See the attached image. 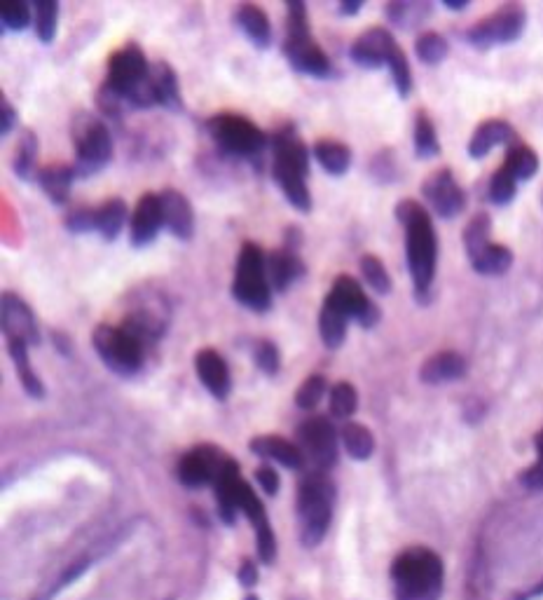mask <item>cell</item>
I'll return each mask as SVG.
<instances>
[{
	"mask_svg": "<svg viewBox=\"0 0 543 600\" xmlns=\"http://www.w3.org/2000/svg\"><path fill=\"white\" fill-rule=\"evenodd\" d=\"M396 218L405 228V254H408V268L415 282L417 296L429 291L436 275L438 261V237L433 230L431 216L422 204L415 200H403L396 207Z\"/></svg>",
	"mask_w": 543,
	"mask_h": 600,
	"instance_id": "1",
	"label": "cell"
},
{
	"mask_svg": "<svg viewBox=\"0 0 543 600\" xmlns=\"http://www.w3.org/2000/svg\"><path fill=\"white\" fill-rule=\"evenodd\" d=\"M396 600H438L443 591V563L431 549H408L391 565Z\"/></svg>",
	"mask_w": 543,
	"mask_h": 600,
	"instance_id": "2",
	"label": "cell"
},
{
	"mask_svg": "<svg viewBox=\"0 0 543 600\" xmlns=\"http://www.w3.org/2000/svg\"><path fill=\"white\" fill-rule=\"evenodd\" d=\"M103 85L111 87L122 101H127L134 108L157 106L153 83H150V64L136 43H127L118 52H113Z\"/></svg>",
	"mask_w": 543,
	"mask_h": 600,
	"instance_id": "3",
	"label": "cell"
},
{
	"mask_svg": "<svg viewBox=\"0 0 543 600\" xmlns=\"http://www.w3.org/2000/svg\"><path fill=\"white\" fill-rule=\"evenodd\" d=\"M335 486L326 472H312L298 486V521L300 540L305 547H316L328 533L333 518Z\"/></svg>",
	"mask_w": 543,
	"mask_h": 600,
	"instance_id": "4",
	"label": "cell"
},
{
	"mask_svg": "<svg viewBox=\"0 0 543 600\" xmlns=\"http://www.w3.org/2000/svg\"><path fill=\"white\" fill-rule=\"evenodd\" d=\"M71 136L75 146V176L99 172L113 158V136L106 122L94 113H78L73 118Z\"/></svg>",
	"mask_w": 543,
	"mask_h": 600,
	"instance_id": "5",
	"label": "cell"
},
{
	"mask_svg": "<svg viewBox=\"0 0 543 600\" xmlns=\"http://www.w3.org/2000/svg\"><path fill=\"white\" fill-rule=\"evenodd\" d=\"M232 296L239 305L253 312H267L272 305V286L267 277V256L253 242H244L237 258Z\"/></svg>",
	"mask_w": 543,
	"mask_h": 600,
	"instance_id": "6",
	"label": "cell"
},
{
	"mask_svg": "<svg viewBox=\"0 0 543 600\" xmlns=\"http://www.w3.org/2000/svg\"><path fill=\"white\" fill-rule=\"evenodd\" d=\"M211 139L223 153L235 158H256L267 148V136L256 122L237 113H218L206 122Z\"/></svg>",
	"mask_w": 543,
	"mask_h": 600,
	"instance_id": "7",
	"label": "cell"
},
{
	"mask_svg": "<svg viewBox=\"0 0 543 600\" xmlns=\"http://www.w3.org/2000/svg\"><path fill=\"white\" fill-rule=\"evenodd\" d=\"M92 345L103 364L118 375H134L143 366V347L125 326L99 324L92 331Z\"/></svg>",
	"mask_w": 543,
	"mask_h": 600,
	"instance_id": "8",
	"label": "cell"
},
{
	"mask_svg": "<svg viewBox=\"0 0 543 600\" xmlns=\"http://www.w3.org/2000/svg\"><path fill=\"white\" fill-rule=\"evenodd\" d=\"M235 462L237 460L230 458L223 448L202 443V446H195L183 455L176 474L185 488L213 486Z\"/></svg>",
	"mask_w": 543,
	"mask_h": 600,
	"instance_id": "9",
	"label": "cell"
},
{
	"mask_svg": "<svg viewBox=\"0 0 543 600\" xmlns=\"http://www.w3.org/2000/svg\"><path fill=\"white\" fill-rule=\"evenodd\" d=\"M300 450L316 465V472H326L338 462V432L326 415H309L298 427Z\"/></svg>",
	"mask_w": 543,
	"mask_h": 600,
	"instance_id": "10",
	"label": "cell"
},
{
	"mask_svg": "<svg viewBox=\"0 0 543 600\" xmlns=\"http://www.w3.org/2000/svg\"><path fill=\"white\" fill-rule=\"evenodd\" d=\"M522 26H525V10L522 5H504L490 17L480 19V22L469 31V43L476 47H492L501 43H511L520 36Z\"/></svg>",
	"mask_w": 543,
	"mask_h": 600,
	"instance_id": "11",
	"label": "cell"
},
{
	"mask_svg": "<svg viewBox=\"0 0 543 600\" xmlns=\"http://www.w3.org/2000/svg\"><path fill=\"white\" fill-rule=\"evenodd\" d=\"M0 324H3V333L8 340H22L26 345L40 343L36 315H33L26 300L19 298L17 293H3V300H0Z\"/></svg>",
	"mask_w": 543,
	"mask_h": 600,
	"instance_id": "12",
	"label": "cell"
},
{
	"mask_svg": "<svg viewBox=\"0 0 543 600\" xmlns=\"http://www.w3.org/2000/svg\"><path fill=\"white\" fill-rule=\"evenodd\" d=\"M422 193L426 202L431 204L433 211L443 218L457 216L464 209V190L459 188L450 169H438L429 179L422 183Z\"/></svg>",
	"mask_w": 543,
	"mask_h": 600,
	"instance_id": "13",
	"label": "cell"
},
{
	"mask_svg": "<svg viewBox=\"0 0 543 600\" xmlns=\"http://www.w3.org/2000/svg\"><path fill=\"white\" fill-rule=\"evenodd\" d=\"M284 57L291 64L293 71L302 75H312V78H328L331 75V61L326 52L309 36H295L284 40Z\"/></svg>",
	"mask_w": 543,
	"mask_h": 600,
	"instance_id": "14",
	"label": "cell"
},
{
	"mask_svg": "<svg viewBox=\"0 0 543 600\" xmlns=\"http://www.w3.org/2000/svg\"><path fill=\"white\" fill-rule=\"evenodd\" d=\"M195 371L199 383H202L213 399L225 401L232 392V375L228 361L221 357L213 347H204L195 354Z\"/></svg>",
	"mask_w": 543,
	"mask_h": 600,
	"instance_id": "15",
	"label": "cell"
},
{
	"mask_svg": "<svg viewBox=\"0 0 543 600\" xmlns=\"http://www.w3.org/2000/svg\"><path fill=\"white\" fill-rule=\"evenodd\" d=\"M272 150H274V165L272 169H286V172H295L307 176L309 174V153L307 143L300 139L298 132L293 127H284L272 136Z\"/></svg>",
	"mask_w": 543,
	"mask_h": 600,
	"instance_id": "16",
	"label": "cell"
},
{
	"mask_svg": "<svg viewBox=\"0 0 543 600\" xmlns=\"http://www.w3.org/2000/svg\"><path fill=\"white\" fill-rule=\"evenodd\" d=\"M396 45L398 43L387 29L373 26V29L361 33V36L354 40L352 50H349V57H352L354 64H359L361 68H380V66H387L389 54L394 52Z\"/></svg>",
	"mask_w": 543,
	"mask_h": 600,
	"instance_id": "17",
	"label": "cell"
},
{
	"mask_svg": "<svg viewBox=\"0 0 543 600\" xmlns=\"http://www.w3.org/2000/svg\"><path fill=\"white\" fill-rule=\"evenodd\" d=\"M162 225L164 218L160 195H141L132 214V223H129V240H132L134 247H146V244L155 240L157 233L162 230Z\"/></svg>",
	"mask_w": 543,
	"mask_h": 600,
	"instance_id": "18",
	"label": "cell"
},
{
	"mask_svg": "<svg viewBox=\"0 0 543 600\" xmlns=\"http://www.w3.org/2000/svg\"><path fill=\"white\" fill-rule=\"evenodd\" d=\"M160 204L164 228L178 240H192V235H195V211H192L188 197L174 188H164L160 193Z\"/></svg>",
	"mask_w": 543,
	"mask_h": 600,
	"instance_id": "19",
	"label": "cell"
},
{
	"mask_svg": "<svg viewBox=\"0 0 543 600\" xmlns=\"http://www.w3.org/2000/svg\"><path fill=\"white\" fill-rule=\"evenodd\" d=\"M249 450L253 455H258V458L272 460L286 469H295V472L305 467V462H307L305 455H302L300 446H295V443H291L288 439H284V436H277V434L253 436V439L249 441Z\"/></svg>",
	"mask_w": 543,
	"mask_h": 600,
	"instance_id": "20",
	"label": "cell"
},
{
	"mask_svg": "<svg viewBox=\"0 0 543 600\" xmlns=\"http://www.w3.org/2000/svg\"><path fill=\"white\" fill-rule=\"evenodd\" d=\"M326 298L331 300V303L338 305V308L345 312L347 317L356 319V322H359V319L366 315V310L370 308V305H373V300L363 293L361 284L349 275H340L338 279H335L333 289Z\"/></svg>",
	"mask_w": 543,
	"mask_h": 600,
	"instance_id": "21",
	"label": "cell"
},
{
	"mask_svg": "<svg viewBox=\"0 0 543 600\" xmlns=\"http://www.w3.org/2000/svg\"><path fill=\"white\" fill-rule=\"evenodd\" d=\"M267 277H270L272 291L284 293L293 282L305 277V263L293 251L277 249L267 256Z\"/></svg>",
	"mask_w": 543,
	"mask_h": 600,
	"instance_id": "22",
	"label": "cell"
},
{
	"mask_svg": "<svg viewBox=\"0 0 543 600\" xmlns=\"http://www.w3.org/2000/svg\"><path fill=\"white\" fill-rule=\"evenodd\" d=\"M466 373V359L459 352H438L429 357L419 368V378L429 385L450 383Z\"/></svg>",
	"mask_w": 543,
	"mask_h": 600,
	"instance_id": "23",
	"label": "cell"
},
{
	"mask_svg": "<svg viewBox=\"0 0 543 600\" xmlns=\"http://www.w3.org/2000/svg\"><path fill=\"white\" fill-rule=\"evenodd\" d=\"M237 24L239 29L246 33V38L256 47H260V50H267V47L272 45V26L263 8H258V5L253 3L239 5Z\"/></svg>",
	"mask_w": 543,
	"mask_h": 600,
	"instance_id": "24",
	"label": "cell"
},
{
	"mask_svg": "<svg viewBox=\"0 0 543 600\" xmlns=\"http://www.w3.org/2000/svg\"><path fill=\"white\" fill-rule=\"evenodd\" d=\"M150 83H153L155 104L164 108L181 106V90H178L176 71L167 61H155L150 64Z\"/></svg>",
	"mask_w": 543,
	"mask_h": 600,
	"instance_id": "25",
	"label": "cell"
},
{
	"mask_svg": "<svg viewBox=\"0 0 543 600\" xmlns=\"http://www.w3.org/2000/svg\"><path fill=\"white\" fill-rule=\"evenodd\" d=\"M513 139V127L504 120H487L473 132L469 141V155L471 158H485L487 153L499 143H508Z\"/></svg>",
	"mask_w": 543,
	"mask_h": 600,
	"instance_id": "26",
	"label": "cell"
},
{
	"mask_svg": "<svg viewBox=\"0 0 543 600\" xmlns=\"http://www.w3.org/2000/svg\"><path fill=\"white\" fill-rule=\"evenodd\" d=\"M127 204L120 197H111L96 207V233L106 242H115L127 225Z\"/></svg>",
	"mask_w": 543,
	"mask_h": 600,
	"instance_id": "27",
	"label": "cell"
},
{
	"mask_svg": "<svg viewBox=\"0 0 543 600\" xmlns=\"http://www.w3.org/2000/svg\"><path fill=\"white\" fill-rule=\"evenodd\" d=\"M347 322H349V317L338 308V305L331 303L328 298L323 300L321 312H319V333H321L323 345H326L328 350H338V347L345 343Z\"/></svg>",
	"mask_w": 543,
	"mask_h": 600,
	"instance_id": "28",
	"label": "cell"
},
{
	"mask_svg": "<svg viewBox=\"0 0 543 600\" xmlns=\"http://www.w3.org/2000/svg\"><path fill=\"white\" fill-rule=\"evenodd\" d=\"M38 155H40V143L38 136L26 129L22 139L17 143L15 155H12V172H15L22 181H38L40 167H38Z\"/></svg>",
	"mask_w": 543,
	"mask_h": 600,
	"instance_id": "29",
	"label": "cell"
},
{
	"mask_svg": "<svg viewBox=\"0 0 543 600\" xmlns=\"http://www.w3.org/2000/svg\"><path fill=\"white\" fill-rule=\"evenodd\" d=\"M73 179H75L73 165H61V162H54V165L40 169L38 183L54 204H64L68 200V195H71Z\"/></svg>",
	"mask_w": 543,
	"mask_h": 600,
	"instance_id": "30",
	"label": "cell"
},
{
	"mask_svg": "<svg viewBox=\"0 0 543 600\" xmlns=\"http://www.w3.org/2000/svg\"><path fill=\"white\" fill-rule=\"evenodd\" d=\"M312 155L316 158V162L326 169L328 174L333 176H342L352 165V150L349 146H345L342 141L335 139H319L314 143Z\"/></svg>",
	"mask_w": 543,
	"mask_h": 600,
	"instance_id": "31",
	"label": "cell"
},
{
	"mask_svg": "<svg viewBox=\"0 0 543 600\" xmlns=\"http://www.w3.org/2000/svg\"><path fill=\"white\" fill-rule=\"evenodd\" d=\"M8 352L12 364L17 366V375H19V383H22L24 392L29 394L33 399H43L45 397V385L40 383V378L36 375V371L31 368L29 361V345L22 343V340H8Z\"/></svg>",
	"mask_w": 543,
	"mask_h": 600,
	"instance_id": "32",
	"label": "cell"
},
{
	"mask_svg": "<svg viewBox=\"0 0 543 600\" xmlns=\"http://www.w3.org/2000/svg\"><path fill=\"white\" fill-rule=\"evenodd\" d=\"M274 181L279 183L281 193L286 195V200L293 204L295 209L307 214L312 209V195H309L307 188V176L295 174V172H286V169H272Z\"/></svg>",
	"mask_w": 543,
	"mask_h": 600,
	"instance_id": "33",
	"label": "cell"
},
{
	"mask_svg": "<svg viewBox=\"0 0 543 600\" xmlns=\"http://www.w3.org/2000/svg\"><path fill=\"white\" fill-rule=\"evenodd\" d=\"M340 441L354 460H368L375 453V436L361 422H345L340 429Z\"/></svg>",
	"mask_w": 543,
	"mask_h": 600,
	"instance_id": "34",
	"label": "cell"
},
{
	"mask_svg": "<svg viewBox=\"0 0 543 600\" xmlns=\"http://www.w3.org/2000/svg\"><path fill=\"white\" fill-rule=\"evenodd\" d=\"M471 263L473 270L480 272V275H504V272L511 268L513 254L511 249L501 247V244H490V247H485L478 256H473Z\"/></svg>",
	"mask_w": 543,
	"mask_h": 600,
	"instance_id": "35",
	"label": "cell"
},
{
	"mask_svg": "<svg viewBox=\"0 0 543 600\" xmlns=\"http://www.w3.org/2000/svg\"><path fill=\"white\" fill-rule=\"evenodd\" d=\"M31 8L33 22H36V36L40 43H52L57 36V24H59V3L57 0H33Z\"/></svg>",
	"mask_w": 543,
	"mask_h": 600,
	"instance_id": "36",
	"label": "cell"
},
{
	"mask_svg": "<svg viewBox=\"0 0 543 600\" xmlns=\"http://www.w3.org/2000/svg\"><path fill=\"white\" fill-rule=\"evenodd\" d=\"M359 408V392L352 383L340 380L331 387V415L338 420H349Z\"/></svg>",
	"mask_w": 543,
	"mask_h": 600,
	"instance_id": "37",
	"label": "cell"
},
{
	"mask_svg": "<svg viewBox=\"0 0 543 600\" xmlns=\"http://www.w3.org/2000/svg\"><path fill=\"white\" fill-rule=\"evenodd\" d=\"M490 233H492V221L487 214H478L471 218V223L466 225L464 230V244H466V254L469 258L478 256L485 247H490Z\"/></svg>",
	"mask_w": 543,
	"mask_h": 600,
	"instance_id": "38",
	"label": "cell"
},
{
	"mask_svg": "<svg viewBox=\"0 0 543 600\" xmlns=\"http://www.w3.org/2000/svg\"><path fill=\"white\" fill-rule=\"evenodd\" d=\"M326 392H328V380L323 378L321 373L307 375L305 383H302L298 387V392H295V406H298L300 411H314V408L321 404V399L326 397Z\"/></svg>",
	"mask_w": 543,
	"mask_h": 600,
	"instance_id": "39",
	"label": "cell"
},
{
	"mask_svg": "<svg viewBox=\"0 0 543 600\" xmlns=\"http://www.w3.org/2000/svg\"><path fill=\"white\" fill-rule=\"evenodd\" d=\"M504 167L511 172L515 179H532L539 169V158L529 146H513L508 150Z\"/></svg>",
	"mask_w": 543,
	"mask_h": 600,
	"instance_id": "40",
	"label": "cell"
},
{
	"mask_svg": "<svg viewBox=\"0 0 543 600\" xmlns=\"http://www.w3.org/2000/svg\"><path fill=\"white\" fill-rule=\"evenodd\" d=\"M415 148L419 158H433V155H438V150H441L436 127H433V122L426 113H419L415 120Z\"/></svg>",
	"mask_w": 543,
	"mask_h": 600,
	"instance_id": "41",
	"label": "cell"
},
{
	"mask_svg": "<svg viewBox=\"0 0 543 600\" xmlns=\"http://www.w3.org/2000/svg\"><path fill=\"white\" fill-rule=\"evenodd\" d=\"M359 265H361V275L368 282L370 289L380 293V296H387V293L391 291V277L380 258L373 254H366L361 258Z\"/></svg>",
	"mask_w": 543,
	"mask_h": 600,
	"instance_id": "42",
	"label": "cell"
},
{
	"mask_svg": "<svg viewBox=\"0 0 543 600\" xmlns=\"http://www.w3.org/2000/svg\"><path fill=\"white\" fill-rule=\"evenodd\" d=\"M415 52H417V57L424 61V64H441V61L445 59V54H448V43H445V38L441 36V33L426 31L417 38Z\"/></svg>",
	"mask_w": 543,
	"mask_h": 600,
	"instance_id": "43",
	"label": "cell"
},
{
	"mask_svg": "<svg viewBox=\"0 0 543 600\" xmlns=\"http://www.w3.org/2000/svg\"><path fill=\"white\" fill-rule=\"evenodd\" d=\"M0 22L3 29L24 31L31 24V5L26 0H5L0 8Z\"/></svg>",
	"mask_w": 543,
	"mask_h": 600,
	"instance_id": "44",
	"label": "cell"
},
{
	"mask_svg": "<svg viewBox=\"0 0 543 600\" xmlns=\"http://www.w3.org/2000/svg\"><path fill=\"white\" fill-rule=\"evenodd\" d=\"M387 66H389V71H391V78H394V85H396L398 94H401V97H408L410 90H412L410 64H408V59H405V52L398 45L394 47V52L389 54Z\"/></svg>",
	"mask_w": 543,
	"mask_h": 600,
	"instance_id": "45",
	"label": "cell"
},
{
	"mask_svg": "<svg viewBox=\"0 0 543 600\" xmlns=\"http://www.w3.org/2000/svg\"><path fill=\"white\" fill-rule=\"evenodd\" d=\"M515 176L506 167H499L490 181V200L494 204H508L515 197Z\"/></svg>",
	"mask_w": 543,
	"mask_h": 600,
	"instance_id": "46",
	"label": "cell"
},
{
	"mask_svg": "<svg viewBox=\"0 0 543 600\" xmlns=\"http://www.w3.org/2000/svg\"><path fill=\"white\" fill-rule=\"evenodd\" d=\"M253 359H256V364L260 371L265 375H277L281 368V357H279V347L272 343V340H258L256 347H253Z\"/></svg>",
	"mask_w": 543,
	"mask_h": 600,
	"instance_id": "47",
	"label": "cell"
},
{
	"mask_svg": "<svg viewBox=\"0 0 543 600\" xmlns=\"http://www.w3.org/2000/svg\"><path fill=\"white\" fill-rule=\"evenodd\" d=\"M66 228L71 230V233H96V209H87L80 207L68 214L66 218Z\"/></svg>",
	"mask_w": 543,
	"mask_h": 600,
	"instance_id": "48",
	"label": "cell"
},
{
	"mask_svg": "<svg viewBox=\"0 0 543 600\" xmlns=\"http://www.w3.org/2000/svg\"><path fill=\"white\" fill-rule=\"evenodd\" d=\"M256 544H258V556L265 565H272L277 558V537L274 530L267 525L263 530H256Z\"/></svg>",
	"mask_w": 543,
	"mask_h": 600,
	"instance_id": "49",
	"label": "cell"
},
{
	"mask_svg": "<svg viewBox=\"0 0 543 600\" xmlns=\"http://www.w3.org/2000/svg\"><path fill=\"white\" fill-rule=\"evenodd\" d=\"M256 481H258V486L263 488V493L265 495H270V497H274L279 493V474H277V469L274 467H270V465H260L258 469H256Z\"/></svg>",
	"mask_w": 543,
	"mask_h": 600,
	"instance_id": "50",
	"label": "cell"
},
{
	"mask_svg": "<svg viewBox=\"0 0 543 600\" xmlns=\"http://www.w3.org/2000/svg\"><path fill=\"white\" fill-rule=\"evenodd\" d=\"M17 125V111L8 97H0V134L8 136Z\"/></svg>",
	"mask_w": 543,
	"mask_h": 600,
	"instance_id": "51",
	"label": "cell"
},
{
	"mask_svg": "<svg viewBox=\"0 0 543 600\" xmlns=\"http://www.w3.org/2000/svg\"><path fill=\"white\" fill-rule=\"evenodd\" d=\"M520 481H522V486L529 490H543V460H539L536 465L529 467L527 472L520 476Z\"/></svg>",
	"mask_w": 543,
	"mask_h": 600,
	"instance_id": "52",
	"label": "cell"
},
{
	"mask_svg": "<svg viewBox=\"0 0 543 600\" xmlns=\"http://www.w3.org/2000/svg\"><path fill=\"white\" fill-rule=\"evenodd\" d=\"M237 579H239V584L244 586V589H253V586L258 584L256 563H253V561H244L242 568H239V572H237Z\"/></svg>",
	"mask_w": 543,
	"mask_h": 600,
	"instance_id": "53",
	"label": "cell"
},
{
	"mask_svg": "<svg viewBox=\"0 0 543 600\" xmlns=\"http://www.w3.org/2000/svg\"><path fill=\"white\" fill-rule=\"evenodd\" d=\"M52 343L59 347V352L64 354V357H68V354L73 352V345H71V340H68V336H64V333H59V331H52Z\"/></svg>",
	"mask_w": 543,
	"mask_h": 600,
	"instance_id": "54",
	"label": "cell"
},
{
	"mask_svg": "<svg viewBox=\"0 0 543 600\" xmlns=\"http://www.w3.org/2000/svg\"><path fill=\"white\" fill-rule=\"evenodd\" d=\"M361 10V0H345L340 3V15H356Z\"/></svg>",
	"mask_w": 543,
	"mask_h": 600,
	"instance_id": "55",
	"label": "cell"
},
{
	"mask_svg": "<svg viewBox=\"0 0 543 600\" xmlns=\"http://www.w3.org/2000/svg\"><path fill=\"white\" fill-rule=\"evenodd\" d=\"M534 446H536V453H539V460H543V432L536 434Z\"/></svg>",
	"mask_w": 543,
	"mask_h": 600,
	"instance_id": "56",
	"label": "cell"
},
{
	"mask_svg": "<svg viewBox=\"0 0 543 600\" xmlns=\"http://www.w3.org/2000/svg\"><path fill=\"white\" fill-rule=\"evenodd\" d=\"M445 5H448V8H452V10H462L469 3H466V0H464V3H459V0H445Z\"/></svg>",
	"mask_w": 543,
	"mask_h": 600,
	"instance_id": "57",
	"label": "cell"
},
{
	"mask_svg": "<svg viewBox=\"0 0 543 600\" xmlns=\"http://www.w3.org/2000/svg\"><path fill=\"white\" fill-rule=\"evenodd\" d=\"M244 600H258V598H256V596H253V593H249V596H246Z\"/></svg>",
	"mask_w": 543,
	"mask_h": 600,
	"instance_id": "58",
	"label": "cell"
}]
</instances>
